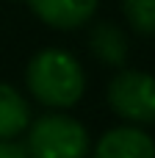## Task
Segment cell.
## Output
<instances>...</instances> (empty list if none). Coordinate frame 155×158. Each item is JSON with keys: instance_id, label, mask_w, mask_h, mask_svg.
<instances>
[{"instance_id": "cell-5", "label": "cell", "mask_w": 155, "mask_h": 158, "mask_svg": "<svg viewBox=\"0 0 155 158\" xmlns=\"http://www.w3.org/2000/svg\"><path fill=\"white\" fill-rule=\"evenodd\" d=\"M94 153L97 158H153L155 142L139 128H114L97 142Z\"/></svg>"}, {"instance_id": "cell-4", "label": "cell", "mask_w": 155, "mask_h": 158, "mask_svg": "<svg viewBox=\"0 0 155 158\" xmlns=\"http://www.w3.org/2000/svg\"><path fill=\"white\" fill-rule=\"evenodd\" d=\"M25 3L42 22L58 31H72L86 25L97 8V0H25Z\"/></svg>"}, {"instance_id": "cell-2", "label": "cell", "mask_w": 155, "mask_h": 158, "mask_svg": "<svg viewBox=\"0 0 155 158\" xmlns=\"http://www.w3.org/2000/svg\"><path fill=\"white\" fill-rule=\"evenodd\" d=\"M28 153L36 158H80L89 153V133L64 114H44L31 125Z\"/></svg>"}, {"instance_id": "cell-3", "label": "cell", "mask_w": 155, "mask_h": 158, "mask_svg": "<svg viewBox=\"0 0 155 158\" xmlns=\"http://www.w3.org/2000/svg\"><path fill=\"white\" fill-rule=\"evenodd\" d=\"M108 103L119 117H125L130 122L153 125L155 122V78L147 72H139V69H122L108 83Z\"/></svg>"}, {"instance_id": "cell-7", "label": "cell", "mask_w": 155, "mask_h": 158, "mask_svg": "<svg viewBox=\"0 0 155 158\" xmlns=\"http://www.w3.org/2000/svg\"><path fill=\"white\" fill-rule=\"evenodd\" d=\"M89 42H92V50H94V56H97L100 61L114 64V67H122V64H125V58H128V39H125V33H122L116 25L100 22V25L92 31Z\"/></svg>"}, {"instance_id": "cell-6", "label": "cell", "mask_w": 155, "mask_h": 158, "mask_svg": "<svg viewBox=\"0 0 155 158\" xmlns=\"http://www.w3.org/2000/svg\"><path fill=\"white\" fill-rule=\"evenodd\" d=\"M31 119V111H28V103L22 100V94L8 86V83H0V139H14L25 131Z\"/></svg>"}, {"instance_id": "cell-1", "label": "cell", "mask_w": 155, "mask_h": 158, "mask_svg": "<svg viewBox=\"0 0 155 158\" xmlns=\"http://www.w3.org/2000/svg\"><path fill=\"white\" fill-rule=\"evenodd\" d=\"M28 89L31 94L53 108H69L83 97L86 89V75L83 67L78 64L75 56H69L67 50H42L31 58L28 64Z\"/></svg>"}, {"instance_id": "cell-8", "label": "cell", "mask_w": 155, "mask_h": 158, "mask_svg": "<svg viewBox=\"0 0 155 158\" xmlns=\"http://www.w3.org/2000/svg\"><path fill=\"white\" fill-rule=\"evenodd\" d=\"M125 17L139 33H155V0H122Z\"/></svg>"}, {"instance_id": "cell-9", "label": "cell", "mask_w": 155, "mask_h": 158, "mask_svg": "<svg viewBox=\"0 0 155 158\" xmlns=\"http://www.w3.org/2000/svg\"><path fill=\"white\" fill-rule=\"evenodd\" d=\"M25 156H28L25 144H17L11 139H0V158H25Z\"/></svg>"}]
</instances>
